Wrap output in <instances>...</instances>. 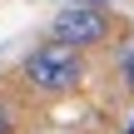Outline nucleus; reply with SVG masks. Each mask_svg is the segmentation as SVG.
Listing matches in <instances>:
<instances>
[{"mask_svg":"<svg viewBox=\"0 0 134 134\" xmlns=\"http://www.w3.org/2000/svg\"><path fill=\"white\" fill-rule=\"evenodd\" d=\"M20 70H25L30 90H40V94H70V90H80V80H85L80 50H70V45H60V40L35 45Z\"/></svg>","mask_w":134,"mask_h":134,"instance_id":"obj_1","label":"nucleus"},{"mask_svg":"<svg viewBox=\"0 0 134 134\" xmlns=\"http://www.w3.org/2000/svg\"><path fill=\"white\" fill-rule=\"evenodd\" d=\"M0 134H15V109L0 99Z\"/></svg>","mask_w":134,"mask_h":134,"instance_id":"obj_4","label":"nucleus"},{"mask_svg":"<svg viewBox=\"0 0 134 134\" xmlns=\"http://www.w3.org/2000/svg\"><path fill=\"white\" fill-rule=\"evenodd\" d=\"M124 134H134V124H129V129H124Z\"/></svg>","mask_w":134,"mask_h":134,"instance_id":"obj_5","label":"nucleus"},{"mask_svg":"<svg viewBox=\"0 0 134 134\" xmlns=\"http://www.w3.org/2000/svg\"><path fill=\"white\" fill-rule=\"evenodd\" d=\"M119 80H124V90L134 94V50H124V60H119Z\"/></svg>","mask_w":134,"mask_h":134,"instance_id":"obj_3","label":"nucleus"},{"mask_svg":"<svg viewBox=\"0 0 134 134\" xmlns=\"http://www.w3.org/2000/svg\"><path fill=\"white\" fill-rule=\"evenodd\" d=\"M109 30H114V15H109V10H80V5H65V10L50 20V40L70 45V50L104 45Z\"/></svg>","mask_w":134,"mask_h":134,"instance_id":"obj_2","label":"nucleus"}]
</instances>
